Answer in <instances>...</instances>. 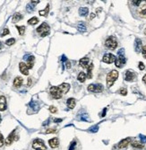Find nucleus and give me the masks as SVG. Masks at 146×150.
<instances>
[{
	"label": "nucleus",
	"mask_w": 146,
	"mask_h": 150,
	"mask_svg": "<svg viewBox=\"0 0 146 150\" xmlns=\"http://www.w3.org/2000/svg\"><path fill=\"white\" fill-rule=\"evenodd\" d=\"M32 4H38V3H40V1H32Z\"/></svg>",
	"instance_id": "48"
},
{
	"label": "nucleus",
	"mask_w": 146,
	"mask_h": 150,
	"mask_svg": "<svg viewBox=\"0 0 146 150\" xmlns=\"http://www.w3.org/2000/svg\"><path fill=\"white\" fill-rule=\"evenodd\" d=\"M142 53H143V56H144V58H146V45L143 47L142 49Z\"/></svg>",
	"instance_id": "36"
},
{
	"label": "nucleus",
	"mask_w": 146,
	"mask_h": 150,
	"mask_svg": "<svg viewBox=\"0 0 146 150\" xmlns=\"http://www.w3.org/2000/svg\"><path fill=\"white\" fill-rule=\"evenodd\" d=\"M0 122H1V116H0Z\"/></svg>",
	"instance_id": "52"
},
{
	"label": "nucleus",
	"mask_w": 146,
	"mask_h": 150,
	"mask_svg": "<svg viewBox=\"0 0 146 150\" xmlns=\"http://www.w3.org/2000/svg\"><path fill=\"white\" fill-rule=\"evenodd\" d=\"M31 85H32V78H29V79H28V84H27V85H28V86H30Z\"/></svg>",
	"instance_id": "44"
},
{
	"label": "nucleus",
	"mask_w": 146,
	"mask_h": 150,
	"mask_svg": "<svg viewBox=\"0 0 146 150\" xmlns=\"http://www.w3.org/2000/svg\"><path fill=\"white\" fill-rule=\"evenodd\" d=\"M49 4H48L44 10L39 12V13H40V15H41V16H46L48 13H49Z\"/></svg>",
	"instance_id": "26"
},
{
	"label": "nucleus",
	"mask_w": 146,
	"mask_h": 150,
	"mask_svg": "<svg viewBox=\"0 0 146 150\" xmlns=\"http://www.w3.org/2000/svg\"><path fill=\"white\" fill-rule=\"evenodd\" d=\"M50 28L49 26L46 23V22H43L42 24H41L40 26L37 28V32H38L41 37H46L49 34Z\"/></svg>",
	"instance_id": "2"
},
{
	"label": "nucleus",
	"mask_w": 146,
	"mask_h": 150,
	"mask_svg": "<svg viewBox=\"0 0 146 150\" xmlns=\"http://www.w3.org/2000/svg\"><path fill=\"white\" fill-rule=\"evenodd\" d=\"M132 3H133V4H135V5H139V4L142 3V1L137 0V1H132Z\"/></svg>",
	"instance_id": "41"
},
{
	"label": "nucleus",
	"mask_w": 146,
	"mask_h": 150,
	"mask_svg": "<svg viewBox=\"0 0 146 150\" xmlns=\"http://www.w3.org/2000/svg\"><path fill=\"white\" fill-rule=\"evenodd\" d=\"M6 109V103H5V98L1 96L0 98V111H5Z\"/></svg>",
	"instance_id": "22"
},
{
	"label": "nucleus",
	"mask_w": 146,
	"mask_h": 150,
	"mask_svg": "<svg viewBox=\"0 0 146 150\" xmlns=\"http://www.w3.org/2000/svg\"><path fill=\"white\" fill-rule=\"evenodd\" d=\"M142 49H143L142 40H140V39L137 38L136 40H135V51H136L137 53H139V52L141 51Z\"/></svg>",
	"instance_id": "16"
},
{
	"label": "nucleus",
	"mask_w": 146,
	"mask_h": 150,
	"mask_svg": "<svg viewBox=\"0 0 146 150\" xmlns=\"http://www.w3.org/2000/svg\"><path fill=\"white\" fill-rule=\"evenodd\" d=\"M3 145H4V138H3V135L0 133V148H2Z\"/></svg>",
	"instance_id": "39"
},
{
	"label": "nucleus",
	"mask_w": 146,
	"mask_h": 150,
	"mask_svg": "<svg viewBox=\"0 0 146 150\" xmlns=\"http://www.w3.org/2000/svg\"><path fill=\"white\" fill-rule=\"evenodd\" d=\"M105 46L108 48V49L114 50V49L117 47V40H116V38L113 37V36L108 37L105 41Z\"/></svg>",
	"instance_id": "3"
},
{
	"label": "nucleus",
	"mask_w": 146,
	"mask_h": 150,
	"mask_svg": "<svg viewBox=\"0 0 146 150\" xmlns=\"http://www.w3.org/2000/svg\"><path fill=\"white\" fill-rule=\"evenodd\" d=\"M0 98H1V96H0Z\"/></svg>",
	"instance_id": "53"
},
{
	"label": "nucleus",
	"mask_w": 146,
	"mask_h": 150,
	"mask_svg": "<svg viewBox=\"0 0 146 150\" xmlns=\"http://www.w3.org/2000/svg\"><path fill=\"white\" fill-rule=\"evenodd\" d=\"M66 104H67L69 109H74L75 107V104H76V100L74 98H69L66 102Z\"/></svg>",
	"instance_id": "19"
},
{
	"label": "nucleus",
	"mask_w": 146,
	"mask_h": 150,
	"mask_svg": "<svg viewBox=\"0 0 146 150\" xmlns=\"http://www.w3.org/2000/svg\"><path fill=\"white\" fill-rule=\"evenodd\" d=\"M143 81H144V83L146 84V75H144V77H143Z\"/></svg>",
	"instance_id": "49"
},
{
	"label": "nucleus",
	"mask_w": 146,
	"mask_h": 150,
	"mask_svg": "<svg viewBox=\"0 0 146 150\" xmlns=\"http://www.w3.org/2000/svg\"><path fill=\"white\" fill-rule=\"evenodd\" d=\"M126 58L124 57V55H118L117 58H116V61H115V65L117 66V67H122L126 65Z\"/></svg>",
	"instance_id": "8"
},
{
	"label": "nucleus",
	"mask_w": 146,
	"mask_h": 150,
	"mask_svg": "<svg viewBox=\"0 0 146 150\" xmlns=\"http://www.w3.org/2000/svg\"><path fill=\"white\" fill-rule=\"evenodd\" d=\"M58 87L61 92H62V94H66L70 89V85L67 83H63V84H61Z\"/></svg>",
	"instance_id": "13"
},
{
	"label": "nucleus",
	"mask_w": 146,
	"mask_h": 150,
	"mask_svg": "<svg viewBox=\"0 0 146 150\" xmlns=\"http://www.w3.org/2000/svg\"><path fill=\"white\" fill-rule=\"evenodd\" d=\"M23 19V15L21 14L20 13H15L13 15V18H12V22H14V23H15V22H19L20 20H22Z\"/></svg>",
	"instance_id": "21"
},
{
	"label": "nucleus",
	"mask_w": 146,
	"mask_h": 150,
	"mask_svg": "<svg viewBox=\"0 0 146 150\" xmlns=\"http://www.w3.org/2000/svg\"><path fill=\"white\" fill-rule=\"evenodd\" d=\"M19 68H20V71L22 74L25 75V76H28L29 75V68H28L27 65L23 62H21L19 64Z\"/></svg>",
	"instance_id": "10"
},
{
	"label": "nucleus",
	"mask_w": 146,
	"mask_h": 150,
	"mask_svg": "<svg viewBox=\"0 0 146 150\" xmlns=\"http://www.w3.org/2000/svg\"><path fill=\"white\" fill-rule=\"evenodd\" d=\"M23 78H22L21 76H17V77H15L14 80V87L19 88L21 85H23Z\"/></svg>",
	"instance_id": "18"
},
{
	"label": "nucleus",
	"mask_w": 146,
	"mask_h": 150,
	"mask_svg": "<svg viewBox=\"0 0 146 150\" xmlns=\"http://www.w3.org/2000/svg\"><path fill=\"white\" fill-rule=\"evenodd\" d=\"M136 73L132 71V70H126V73H125V79H126V81H128V82L134 81L136 78Z\"/></svg>",
	"instance_id": "7"
},
{
	"label": "nucleus",
	"mask_w": 146,
	"mask_h": 150,
	"mask_svg": "<svg viewBox=\"0 0 146 150\" xmlns=\"http://www.w3.org/2000/svg\"><path fill=\"white\" fill-rule=\"evenodd\" d=\"M119 94H122V95H126L127 94V90L126 88H121V89L119 90Z\"/></svg>",
	"instance_id": "35"
},
{
	"label": "nucleus",
	"mask_w": 146,
	"mask_h": 150,
	"mask_svg": "<svg viewBox=\"0 0 146 150\" xmlns=\"http://www.w3.org/2000/svg\"><path fill=\"white\" fill-rule=\"evenodd\" d=\"M138 13L142 18L146 19V3H144V4H142L141 7L138 9Z\"/></svg>",
	"instance_id": "11"
},
{
	"label": "nucleus",
	"mask_w": 146,
	"mask_h": 150,
	"mask_svg": "<svg viewBox=\"0 0 146 150\" xmlns=\"http://www.w3.org/2000/svg\"><path fill=\"white\" fill-rule=\"evenodd\" d=\"M49 146L51 147L52 148H56L59 145V140L57 138H53V139H49Z\"/></svg>",
	"instance_id": "15"
},
{
	"label": "nucleus",
	"mask_w": 146,
	"mask_h": 150,
	"mask_svg": "<svg viewBox=\"0 0 146 150\" xmlns=\"http://www.w3.org/2000/svg\"><path fill=\"white\" fill-rule=\"evenodd\" d=\"M65 66H66V68H68L69 69L70 67H71V63L69 62V61H65Z\"/></svg>",
	"instance_id": "42"
},
{
	"label": "nucleus",
	"mask_w": 146,
	"mask_h": 150,
	"mask_svg": "<svg viewBox=\"0 0 146 150\" xmlns=\"http://www.w3.org/2000/svg\"><path fill=\"white\" fill-rule=\"evenodd\" d=\"M130 141H131L130 138H127V139H122L121 141L119 142V144H118V148H126V147L128 146V144L130 143Z\"/></svg>",
	"instance_id": "14"
},
{
	"label": "nucleus",
	"mask_w": 146,
	"mask_h": 150,
	"mask_svg": "<svg viewBox=\"0 0 146 150\" xmlns=\"http://www.w3.org/2000/svg\"><path fill=\"white\" fill-rule=\"evenodd\" d=\"M14 42H15V40L14 38H11V39H8V40L5 41V44L8 45V46H12V45H14Z\"/></svg>",
	"instance_id": "31"
},
{
	"label": "nucleus",
	"mask_w": 146,
	"mask_h": 150,
	"mask_svg": "<svg viewBox=\"0 0 146 150\" xmlns=\"http://www.w3.org/2000/svg\"><path fill=\"white\" fill-rule=\"evenodd\" d=\"M49 110V112H51V113H56V112H57V109H56V107H55V106H50Z\"/></svg>",
	"instance_id": "34"
},
{
	"label": "nucleus",
	"mask_w": 146,
	"mask_h": 150,
	"mask_svg": "<svg viewBox=\"0 0 146 150\" xmlns=\"http://www.w3.org/2000/svg\"><path fill=\"white\" fill-rule=\"evenodd\" d=\"M95 17V14L94 13H91V15H90V19H93V18Z\"/></svg>",
	"instance_id": "47"
},
{
	"label": "nucleus",
	"mask_w": 146,
	"mask_h": 150,
	"mask_svg": "<svg viewBox=\"0 0 146 150\" xmlns=\"http://www.w3.org/2000/svg\"><path fill=\"white\" fill-rule=\"evenodd\" d=\"M116 58H117L115 57V55H113V54H111V53H107L103 56L102 60H103V62H105V63L111 64V63H113V62L116 61Z\"/></svg>",
	"instance_id": "9"
},
{
	"label": "nucleus",
	"mask_w": 146,
	"mask_h": 150,
	"mask_svg": "<svg viewBox=\"0 0 146 150\" xmlns=\"http://www.w3.org/2000/svg\"><path fill=\"white\" fill-rule=\"evenodd\" d=\"M49 92L51 96L54 99H60L62 97V94H63L58 86H51L49 89Z\"/></svg>",
	"instance_id": "4"
},
{
	"label": "nucleus",
	"mask_w": 146,
	"mask_h": 150,
	"mask_svg": "<svg viewBox=\"0 0 146 150\" xmlns=\"http://www.w3.org/2000/svg\"><path fill=\"white\" fill-rule=\"evenodd\" d=\"M89 13V9L87 7H81L79 9V14L81 16H86Z\"/></svg>",
	"instance_id": "24"
},
{
	"label": "nucleus",
	"mask_w": 146,
	"mask_h": 150,
	"mask_svg": "<svg viewBox=\"0 0 146 150\" xmlns=\"http://www.w3.org/2000/svg\"><path fill=\"white\" fill-rule=\"evenodd\" d=\"M89 62H90V60H89V58H83L80 59V61H79V65L81 66L82 67H87Z\"/></svg>",
	"instance_id": "20"
},
{
	"label": "nucleus",
	"mask_w": 146,
	"mask_h": 150,
	"mask_svg": "<svg viewBox=\"0 0 146 150\" xmlns=\"http://www.w3.org/2000/svg\"><path fill=\"white\" fill-rule=\"evenodd\" d=\"M118 77V72L117 70H112L107 75V85L108 87H111L114 85L115 81Z\"/></svg>",
	"instance_id": "1"
},
{
	"label": "nucleus",
	"mask_w": 146,
	"mask_h": 150,
	"mask_svg": "<svg viewBox=\"0 0 146 150\" xmlns=\"http://www.w3.org/2000/svg\"><path fill=\"white\" fill-rule=\"evenodd\" d=\"M14 134H15V130H14L13 132H11V134L7 137V139H5V145L6 146H10L14 140H15V137H14Z\"/></svg>",
	"instance_id": "12"
},
{
	"label": "nucleus",
	"mask_w": 146,
	"mask_h": 150,
	"mask_svg": "<svg viewBox=\"0 0 146 150\" xmlns=\"http://www.w3.org/2000/svg\"><path fill=\"white\" fill-rule=\"evenodd\" d=\"M9 30L7 29V28H5V30H4V31H3V33L1 34V36H2V37H4V36H5V35H7V34H9Z\"/></svg>",
	"instance_id": "37"
},
{
	"label": "nucleus",
	"mask_w": 146,
	"mask_h": 150,
	"mask_svg": "<svg viewBox=\"0 0 146 150\" xmlns=\"http://www.w3.org/2000/svg\"><path fill=\"white\" fill-rule=\"evenodd\" d=\"M86 77H87V76H86L85 73H84V72H81V73H79L78 76H77V79H78V81H80L81 83H83V82L86 80Z\"/></svg>",
	"instance_id": "25"
},
{
	"label": "nucleus",
	"mask_w": 146,
	"mask_h": 150,
	"mask_svg": "<svg viewBox=\"0 0 146 150\" xmlns=\"http://www.w3.org/2000/svg\"><path fill=\"white\" fill-rule=\"evenodd\" d=\"M92 68H93V64H91L87 67V70H88V75H87V77L88 78H92Z\"/></svg>",
	"instance_id": "28"
},
{
	"label": "nucleus",
	"mask_w": 146,
	"mask_h": 150,
	"mask_svg": "<svg viewBox=\"0 0 146 150\" xmlns=\"http://www.w3.org/2000/svg\"><path fill=\"white\" fill-rule=\"evenodd\" d=\"M75 147H76V141H73L70 144L69 149L68 150H75Z\"/></svg>",
	"instance_id": "33"
},
{
	"label": "nucleus",
	"mask_w": 146,
	"mask_h": 150,
	"mask_svg": "<svg viewBox=\"0 0 146 150\" xmlns=\"http://www.w3.org/2000/svg\"><path fill=\"white\" fill-rule=\"evenodd\" d=\"M32 148L35 150H47L45 144L41 139H35L32 143Z\"/></svg>",
	"instance_id": "6"
},
{
	"label": "nucleus",
	"mask_w": 146,
	"mask_h": 150,
	"mask_svg": "<svg viewBox=\"0 0 146 150\" xmlns=\"http://www.w3.org/2000/svg\"><path fill=\"white\" fill-rule=\"evenodd\" d=\"M138 67H139L140 70H144L145 68V66L143 62H139V65H138Z\"/></svg>",
	"instance_id": "38"
},
{
	"label": "nucleus",
	"mask_w": 146,
	"mask_h": 150,
	"mask_svg": "<svg viewBox=\"0 0 146 150\" xmlns=\"http://www.w3.org/2000/svg\"><path fill=\"white\" fill-rule=\"evenodd\" d=\"M106 111H107V109H106V108H105V109H104V110H103V112H102V115H101V116H102V117H104V116H105V115H106Z\"/></svg>",
	"instance_id": "45"
},
{
	"label": "nucleus",
	"mask_w": 146,
	"mask_h": 150,
	"mask_svg": "<svg viewBox=\"0 0 146 150\" xmlns=\"http://www.w3.org/2000/svg\"><path fill=\"white\" fill-rule=\"evenodd\" d=\"M140 138L142 139V141L143 142H146V137L144 136V135H140Z\"/></svg>",
	"instance_id": "43"
},
{
	"label": "nucleus",
	"mask_w": 146,
	"mask_h": 150,
	"mask_svg": "<svg viewBox=\"0 0 146 150\" xmlns=\"http://www.w3.org/2000/svg\"><path fill=\"white\" fill-rule=\"evenodd\" d=\"M34 59H35V58H34L33 56H30L29 58H28L27 60V67L29 69H31V68H32V67H33L34 65Z\"/></svg>",
	"instance_id": "23"
},
{
	"label": "nucleus",
	"mask_w": 146,
	"mask_h": 150,
	"mask_svg": "<svg viewBox=\"0 0 146 150\" xmlns=\"http://www.w3.org/2000/svg\"><path fill=\"white\" fill-rule=\"evenodd\" d=\"M144 33L146 35V28H145V29H144Z\"/></svg>",
	"instance_id": "51"
},
{
	"label": "nucleus",
	"mask_w": 146,
	"mask_h": 150,
	"mask_svg": "<svg viewBox=\"0 0 146 150\" xmlns=\"http://www.w3.org/2000/svg\"><path fill=\"white\" fill-rule=\"evenodd\" d=\"M2 45H3V43H2V42H1V41H0V49H2V47H3Z\"/></svg>",
	"instance_id": "50"
},
{
	"label": "nucleus",
	"mask_w": 146,
	"mask_h": 150,
	"mask_svg": "<svg viewBox=\"0 0 146 150\" xmlns=\"http://www.w3.org/2000/svg\"><path fill=\"white\" fill-rule=\"evenodd\" d=\"M16 29L19 31V34L20 35H23L25 31V26H18V25H16Z\"/></svg>",
	"instance_id": "30"
},
{
	"label": "nucleus",
	"mask_w": 146,
	"mask_h": 150,
	"mask_svg": "<svg viewBox=\"0 0 146 150\" xmlns=\"http://www.w3.org/2000/svg\"><path fill=\"white\" fill-rule=\"evenodd\" d=\"M54 121L55 122H60V121H62V119H55Z\"/></svg>",
	"instance_id": "46"
},
{
	"label": "nucleus",
	"mask_w": 146,
	"mask_h": 150,
	"mask_svg": "<svg viewBox=\"0 0 146 150\" xmlns=\"http://www.w3.org/2000/svg\"><path fill=\"white\" fill-rule=\"evenodd\" d=\"M89 130L92 133L98 132V130H99V127H98V125H94V126H92V128H90V130Z\"/></svg>",
	"instance_id": "32"
},
{
	"label": "nucleus",
	"mask_w": 146,
	"mask_h": 150,
	"mask_svg": "<svg viewBox=\"0 0 146 150\" xmlns=\"http://www.w3.org/2000/svg\"><path fill=\"white\" fill-rule=\"evenodd\" d=\"M88 90L90 92L100 93L104 90V86L101 84H92V85H88Z\"/></svg>",
	"instance_id": "5"
},
{
	"label": "nucleus",
	"mask_w": 146,
	"mask_h": 150,
	"mask_svg": "<svg viewBox=\"0 0 146 150\" xmlns=\"http://www.w3.org/2000/svg\"><path fill=\"white\" fill-rule=\"evenodd\" d=\"M39 22V19L37 17H32L31 18L30 20H28V23L31 25H34V24H37Z\"/></svg>",
	"instance_id": "29"
},
{
	"label": "nucleus",
	"mask_w": 146,
	"mask_h": 150,
	"mask_svg": "<svg viewBox=\"0 0 146 150\" xmlns=\"http://www.w3.org/2000/svg\"><path fill=\"white\" fill-rule=\"evenodd\" d=\"M56 129H49V130H46V133H56Z\"/></svg>",
	"instance_id": "40"
},
{
	"label": "nucleus",
	"mask_w": 146,
	"mask_h": 150,
	"mask_svg": "<svg viewBox=\"0 0 146 150\" xmlns=\"http://www.w3.org/2000/svg\"><path fill=\"white\" fill-rule=\"evenodd\" d=\"M131 145H132L133 148L135 150H142L144 148V145H143L141 142L136 141V140H135V141H133Z\"/></svg>",
	"instance_id": "17"
},
{
	"label": "nucleus",
	"mask_w": 146,
	"mask_h": 150,
	"mask_svg": "<svg viewBox=\"0 0 146 150\" xmlns=\"http://www.w3.org/2000/svg\"><path fill=\"white\" fill-rule=\"evenodd\" d=\"M77 29H78L79 31H81V32H84V31H86V26L84 25L83 22H79L78 26H77Z\"/></svg>",
	"instance_id": "27"
}]
</instances>
